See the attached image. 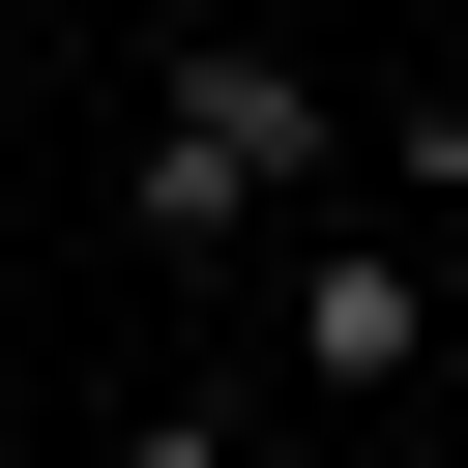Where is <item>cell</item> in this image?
Wrapping results in <instances>:
<instances>
[{
	"label": "cell",
	"instance_id": "1",
	"mask_svg": "<svg viewBox=\"0 0 468 468\" xmlns=\"http://www.w3.org/2000/svg\"><path fill=\"white\" fill-rule=\"evenodd\" d=\"M322 205H351V58L176 29V88L117 117V263H292Z\"/></svg>",
	"mask_w": 468,
	"mask_h": 468
},
{
	"label": "cell",
	"instance_id": "2",
	"mask_svg": "<svg viewBox=\"0 0 468 468\" xmlns=\"http://www.w3.org/2000/svg\"><path fill=\"white\" fill-rule=\"evenodd\" d=\"M439 322H468V292H439V234H380V205H322V234L263 263V351H292L351 439H380V410H439Z\"/></svg>",
	"mask_w": 468,
	"mask_h": 468
},
{
	"label": "cell",
	"instance_id": "3",
	"mask_svg": "<svg viewBox=\"0 0 468 468\" xmlns=\"http://www.w3.org/2000/svg\"><path fill=\"white\" fill-rule=\"evenodd\" d=\"M410 205H439V234H468V29H439V58H410Z\"/></svg>",
	"mask_w": 468,
	"mask_h": 468
},
{
	"label": "cell",
	"instance_id": "4",
	"mask_svg": "<svg viewBox=\"0 0 468 468\" xmlns=\"http://www.w3.org/2000/svg\"><path fill=\"white\" fill-rule=\"evenodd\" d=\"M117 468H234V410H205V380H146V410H117Z\"/></svg>",
	"mask_w": 468,
	"mask_h": 468
},
{
	"label": "cell",
	"instance_id": "5",
	"mask_svg": "<svg viewBox=\"0 0 468 468\" xmlns=\"http://www.w3.org/2000/svg\"><path fill=\"white\" fill-rule=\"evenodd\" d=\"M176 29H263V58H322V29H351V0H176Z\"/></svg>",
	"mask_w": 468,
	"mask_h": 468
},
{
	"label": "cell",
	"instance_id": "6",
	"mask_svg": "<svg viewBox=\"0 0 468 468\" xmlns=\"http://www.w3.org/2000/svg\"><path fill=\"white\" fill-rule=\"evenodd\" d=\"M351 468H468V439H439V410H380V439H351Z\"/></svg>",
	"mask_w": 468,
	"mask_h": 468
},
{
	"label": "cell",
	"instance_id": "7",
	"mask_svg": "<svg viewBox=\"0 0 468 468\" xmlns=\"http://www.w3.org/2000/svg\"><path fill=\"white\" fill-rule=\"evenodd\" d=\"M351 29H380V0H351Z\"/></svg>",
	"mask_w": 468,
	"mask_h": 468
}]
</instances>
